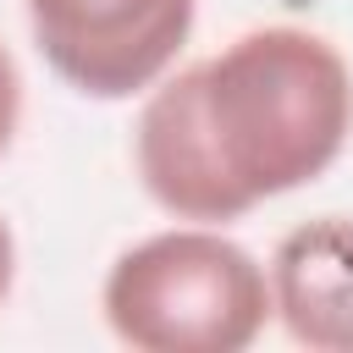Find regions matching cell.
<instances>
[{
  "mask_svg": "<svg viewBox=\"0 0 353 353\" xmlns=\"http://www.w3.org/2000/svg\"><path fill=\"white\" fill-rule=\"evenodd\" d=\"M353 138V66L298 22L248 28L160 77L132 127L143 193L176 221H237L320 171Z\"/></svg>",
  "mask_w": 353,
  "mask_h": 353,
  "instance_id": "1",
  "label": "cell"
},
{
  "mask_svg": "<svg viewBox=\"0 0 353 353\" xmlns=\"http://www.w3.org/2000/svg\"><path fill=\"white\" fill-rule=\"evenodd\" d=\"M105 325L138 353H243L276 314L270 270L210 226H171L116 254Z\"/></svg>",
  "mask_w": 353,
  "mask_h": 353,
  "instance_id": "2",
  "label": "cell"
},
{
  "mask_svg": "<svg viewBox=\"0 0 353 353\" xmlns=\"http://www.w3.org/2000/svg\"><path fill=\"white\" fill-rule=\"evenodd\" d=\"M39 55L88 99L154 88L193 33L199 0H22Z\"/></svg>",
  "mask_w": 353,
  "mask_h": 353,
  "instance_id": "3",
  "label": "cell"
},
{
  "mask_svg": "<svg viewBox=\"0 0 353 353\" xmlns=\"http://www.w3.org/2000/svg\"><path fill=\"white\" fill-rule=\"evenodd\" d=\"M270 303L298 347L353 353V215H314L276 243Z\"/></svg>",
  "mask_w": 353,
  "mask_h": 353,
  "instance_id": "4",
  "label": "cell"
},
{
  "mask_svg": "<svg viewBox=\"0 0 353 353\" xmlns=\"http://www.w3.org/2000/svg\"><path fill=\"white\" fill-rule=\"evenodd\" d=\"M17 121H22V72H17V55L0 44V160L17 138Z\"/></svg>",
  "mask_w": 353,
  "mask_h": 353,
  "instance_id": "5",
  "label": "cell"
},
{
  "mask_svg": "<svg viewBox=\"0 0 353 353\" xmlns=\"http://www.w3.org/2000/svg\"><path fill=\"white\" fill-rule=\"evenodd\" d=\"M11 281H17V237H11V226L0 215V303L11 298Z\"/></svg>",
  "mask_w": 353,
  "mask_h": 353,
  "instance_id": "6",
  "label": "cell"
}]
</instances>
